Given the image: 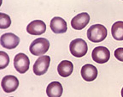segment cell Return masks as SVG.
Segmentation results:
<instances>
[{"mask_svg":"<svg viewBox=\"0 0 123 97\" xmlns=\"http://www.w3.org/2000/svg\"><path fill=\"white\" fill-rule=\"evenodd\" d=\"M107 28L102 24H95L91 26L87 30V38L91 42H102L107 37Z\"/></svg>","mask_w":123,"mask_h":97,"instance_id":"6da1fadb","label":"cell"},{"mask_svg":"<svg viewBox=\"0 0 123 97\" xmlns=\"http://www.w3.org/2000/svg\"><path fill=\"white\" fill-rule=\"evenodd\" d=\"M50 48V42L45 38H38L30 44L29 51L34 56H43Z\"/></svg>","mask_w":123,"mask_h":97,"instance_id":"7a4b0ae2","label":"cell"},{"mask_svg":"<svg viewBox=\"0 0 123 97\" xmlns=\"http://www.w3.org/2000/svg\"><path fill=\"white\" fill-rule=\"evenodd\" d=\"M69 51L73 56L76 57V58H81L87 53L88 46L84 40L78 38L70 42Z\"/></svg>","mask_w":123,"mask_h":97,"instance_id":"3957f363","label":"cell"},{"mask_svg":"<svg viewBox=\"0 0 123 97\" xmlns=\"http://www.w3.org/2000/svg\"><path fill=\"white\" fill-rule=\"evenodd\" d=\"M30 66V60L25 53H18L14 58V67L19 73L27 72Z\"/></svg>","mask_w":123,"mask_h":97,"instance_id":"277c9868","label":"cell"},{"mask_svg":"<svg viewBox=\"0 0 123 97\" xmlns=\"http://www.w3.org/2000/svg\"><path fill=\"white\" fill-rule=\"evenodd\" d=\"M50 63V58L49 56H40L35 61L33 70L36 76H42L48 70Z\"/></svg>","mask_w":123,"mask_h":97,"instance_id":"5b68a950","label":"cell"},{"mask_svg":"<svg viewBox=\"0 0 123 97\" xmlns=\"http://www.w3.org/2000/svg\"><path fill=\"white\" fill-rule=\"evenodd\" d=\"M92 57L93 61L98 64L107 63L110 58V50L105 47H97L92 51Z\"/></svg>","mask_w":123,"mask_h":97,"instance_id":"8992f818","label":"cell"},{"mask_svg":"<svg viewBox=\"0 0 123 97\" xmlns=\"http://www.w3.org/2000/svg\"><path fill=\"white\" fill-rule=\"evenodd\" d=\"M1 87L6 93H11L15 91L19 87V80L17 77L12 75H8L3 77L1 81Z\"/></svg>","mask_w":123,"mask_h":97,"instance_id":"52a82bcc","label":"cell"},{"mask_svg":"<svg viewBox=\"0 0 123 97\" xmlns=\"http://www.w3.org/2000/svg\"><path fill=\"white\" fill-rule=\"evenodd\" d=\"M0 43L4 48L6 49H15L20 43V39L17 35L12 33H6L1 36Z\"/></svg>","mask_w":123,"mask_h":97,"instance_id":"ba28073f","label":"cell"},{"mask_svg":"<svg viewBox=\"0 0 123 97\" xmlns=\"http://www.w3.org/2000/svg\"><path fill=\"white\" fill-rule=\"evenodd\" d=\"M90 21V16L86 12L80 13L74 16L71 21V26L76 30H81L86 27Z\"/></svg>","mask_w":123,"mask_h":97,"instance_id":"9c48e42d","label":"cell"},{"mask_svg":"<svg viewBox=\"0 0 123 97\" xmlns=\"http://www.w3.org/2000/svg\"><path fill=\"white\" fill-rule=\"evenodd\" d=\"M27 31L31 35H41L46 31V25L41 20H34L27 25Z\"/></svg>","mask_w":123,"mask_h":97,"instance_id":"30bf717a","label":"cell"},{"mask_svg":"<svg viewBox=\"0 0 123 97\" xmlns=\"http://www.w3.org/2000/svg\"><path fill=\"white\" fill-rule=\"evenodd\" d=\"M50 27L52 32L55 34H64L67 32V22L63 18L60 16H55L50 21Z\"/></svg>","mask_w":123,"mask_h":97,"instance_id":"8fae6325","label":"cell"},{"mask_svg":"<svg viewBox=\"0 0 123 97\" xmlns=\"http://www.w3.org/2000/svg\"><path fill=\"white\" fill-rule=\"evenodd\" d=\"M81 76L86 82L94 81L98 76V69L91 64H86L82 66L80 70Z\"/></svg>","mask_w":123,"mask_h":97,"instance_id":"7c38bea8","label":"cell"},{"mask_svg":"<svg viewBox=\"0 0 123 97\" xmlns=\"http://www.w3.org/2000/svg\"><path fill=\"white\" fill-rule=\"evenodd\" d=\"M62 92L63 89L59 82H52L46 88V94L48 97H61Z\"/></svg>","mask_w":123,"mask_h":97,"instance_id":"4fadbf2b","label":"cell"},{"mask_svg":"<svg viewBox=\"0 0 123 97\" xmlns=\"http://www.w3.org/2000/svg\"><path fill=\"white\" fill-rule=\"evenodd\" d=\"M74 70V64L68 60H62L57 66L58 74L62 77H68Z\"/></svg>","mask_w":123,"mask_h":97,"instance_id":"5bb4252c","label":"cell"},{"mask_svg":"<svg viewBox=\"0 0 123 97\" xmlns=\"http://www.w3.org/2000/svg\"><path fill=\"white\" fill-rule=\"evenodd\" d=\"M112 36L116 41H123V21H116L111 28Z\"/></svg>","mask_w":123,"mask_h":97,"instance_id":"9a60e30c","label":"cell"},{"mask_svg":"<svg viewBox=\"0 0 123 97\" xmlns=\"http://www.w3.org/2000/svg\"><path fill=\"white\" fill-rule=\"evenodd\" d=\"M10 25H11V20H10V16L1 12L0 13V28H8Z\"/></svg>","mask_w":123,"mask_h":97,"instance_id":"2e32d148","label":"cell"},{"mask_svg":"<svg viewBox=\"0 0 123 97\" xmlns=\"http://www.w3.org/2000/svg\"><path fill=\"white\" fill-rule=\"evenodd\" d=\"M9 63H10V57L4 51H1L0 52V69L3 70L5 67H7L9 65Z\"/></svg>","mask_w":123,"mask_h":97,"instance_id":"e0dca14e","label":"cell"},{"mask_svg":"<svg viewBox=\"0 0 123 97\" xmlns=\"http://www.w3.org/2000/svg\"><path fill=\"white\" fill-rule=\"evenodd\" d=\"M115 57L121 62H123V47H119L115 51Z\"/></svg>","mask_w":123,"mask_h":97,"instance_id":"ac0fdd59","label":"cell"},{"mask_svg":"<svg viewBox=\"0 0 123 97\" xmlns=\"http://www.w3.org/2000/svg\"><path fill=\"white\" fill-rule=\"evenodd\" d=\"M121 96L123 97V88H122V89H121Z\"/></svg>","mask_w":123,"mask_h":97,"instance_id":"d6986e66","label":"cell"},{"mask_svg":"<svg viewBox=\"0 0 123 97\" xmlns=\"http://www.w3.org/2000/svg\"><path fill=\"white\" fill-rule=\"evenodd\" d=\"M10 97H12V96H10Z\"/></svg>","mask_w":123,"mask_h":97,"instance_id":"ffe728a7","label":"cell"}]
</instances>
